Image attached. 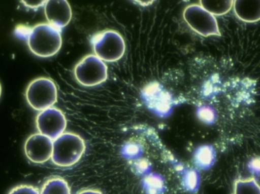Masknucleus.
<instances>
[{
    "label": "nucleus",
    "mask_w": 260,
    "mask_h": 194,
    "mask_svg": "<svg viewBox=\"0 0 260 194\" xmlns=\"http://www.w3.org/2000/svg\"><path fill=\"white\" fill-rule=\"evenodd\" d=\"M27 37L30 51L39 57L55 56L62 47L61 30L50 24H37L30 29Z\"/></svg>",
    "instance_id": "f257e3e1"
},
{
    "label": "nucleus",
    "mask_w": 260,
    "mask_h": 194,
    "mask_svg": "<svg viewBox=\"0 0 260 194\" xmlns=\"http://www.w3.org/2000/svg\"><path fill=\"white\" fill-rule=\"evenodd\" d=\"M85 151L83 139L74 133H63L53 140L52 162L59 167L76 164Z\"/></svg>",
    "instance_id": "f03ea898"
},
{
    "label": "nucleus",
    "mask_w": 260,
    "mask_h": 194,
    "mask_svg": "<svg viewBox=\"0 0 260 194\" xmlns=\"http://www.w3.org/2000/svg\"><path fill=\"white\" fill-rule=\"evenodd\" d=\"M94 54L103 62H114L122 59L126 50L123 36L114 30L97 33L91 40Z\"/></svg>",
    "instance_id": "7ed1b4c3"
},
{
    "label": "nucleus",
    "mask_w": 260,
    "mask_h": 194,
    "mask_svg": "<svg viewBox=\"0 0 260 194\" xmlns=\"http://www.w3.org/2000/svg\"><path fill=\"white\" fill-rule=\"evenodd\" d=\"M25 97L27 103L32 108L37 111H44L56 103L57 88L51 79L38 77L29 84Z\"/></svg>",
    "instance_id": "20e7f679"
},
{
    "label": "nucleus",
    "mask_w": 260,
    "mask_h": 194,
    "mask_svg": "<svg viewBox=\"0 0 260 194\" xmlns=\"http://www.w3.org/2000/svg\"><path fill=\"white\" fill-rule=\"evenodd\" d=\"M74 73L76 81L85 87L97 86L108 79V67L95 55L84 57L76 65Z\"/></svg>",
    "instance_id": "39448f33"
},
{
    "label": "nucleus",
    "mask_w": 260,
    "mask_h": 194,
    "mask_svg": "<svg viewBox=\"0 0 260 194\" xmlns=\"http://www.w3.org/2000/svg\"><path fill=\"white\" fill-rule=\"evenodd\" d=\"M183 16L189 27L201 36H221L216 18L200 4L188 6Z\"/></svg>",
    "instance_id": "423d86ee"
},
{
    "label": "nucleus",
    "mask_w": 260,
    "mask_h": 194,
    "mask_svg": "<svg viewBox=\"0 0 260 194\" xmlns=\"http://www.w3.org/2000/svg\"><path fill=\"white\" fill-rule=\"evenodd\" d=\"M36 126L40 134L54 140L63 134L67 128V121L60 109L51 107L38 114Z\"/></svg>",
    "instance_id": "0eeeda50"
},
{
    "label": "nucleus",
    "mask_w": 260,
    "mask_h": 194,
    "mask_svg": "<svg viewBox=\"0 0 260 194\" xmlns=\"http://www.w3.org/2000/svg\"><path fill=\"white\" fill-rule=\"evenodd\" d=\"M53 140L42 134L30 135L24 143V152L30 162L42 164L53 155Z\"/></svg>",
    "instance_id": "6e6552de"
},
{
    "label": "nucleus",
    "mask_w": 260,
    "mask_h": 194,
    "mask_svg": "<svg viewBox=\"0 0 260 194\" xmlns=\"http://www.w3.org/2000/svg\"><path fill=\"white\" fill-rule=\"evenodd\" d=\"M44 12L49 24L60 30L70 24L73 17L71 6L66 0L46 1Z\"/></svg>",
    "instance_id": "1a4fd4ad"
},
{
    "label": "nucleus",
    "mask_w": 260,
    "mask_h": 194,
    "mask_svg": "<svg viewBox=\"0 0 260 194\" xmlns=\"http://www.w3.org/2000/svg\"><path fill=\"white\" fill-rule=\"evenodd\" d=\"M145 98L149 106L160 114H166L171 108V97L158 85H153L147 88Z\"/></svg>",
    "instance_id": "9d476101"
},
{
    "label": "nucleus",
    "mask_w": 260,
    "mask_h": 194,
    "mask_svg": "<svg viewBox=\"0 0 260 194\" xmlns=\"http://www.w3.org/2000/svg\"><path fill=\"white\" fill-rule=\"evenodd\" d=\"M233 8L235 15L244 22L260 21V0H236Z\"/></svg>",
    "instance_id": "9b49d317"
},
{
    "label": "nucleus",
    "mask_w": 260,
    "mask_h": 194,
    "mask_svg": "<svg viewBox=\"0 0 260 194\" xmlns=\"http://www.w3.org/2000/svg\"><path fill=\"white\" fill-rule=\"evenodd\" d=\"M200 5L205 10L215 16L225 15L233 7L232 0H202Z\"/></svg>",
    "instance_id": "f8f14e48"
},
{
    "label": "nucleus",
    "mask_w": 260,
    "mask_h": 194,
    "mask_svg": "<svg viewBox=\"0 0 260 194\" xmlns=\"http://www.w3.org/2000/svg\"><path fill=\"white\" fill-rule=\"evenodd\" d=\"M41 194H71V190L63 178H53L46 181Z\"/></svg>",
    "instance_id": "ddd939ff"
},
{
    "label": "nucleus",
    "mask_w": 260,
    "mask_h": 194,
    "mask_svg": "<svg viewBox=\"0 0 260 194\" xmlns=\"http://www.w3.org/2000/svg\"><path fill=\"white\" fill-rule=\"evenodd\" d=\"M215 160L214 149L209 145L200 146L195 152L197 166L201 169H208L213 164Z\"/></svg>",
    "instance_id": "4468645a"
},
{
    "label": "nucleus",
    "mask_w": 260,
    "mask_h": 194,
    "mask_svg": "<svg viewBox=\"0 0 260 194\" xmlns=\"http://www.w3.org/2000/svg\"><path fill=\"white\" fill-rule=\"evenodd\" d=\"M234 194H260V185L255 178L235 181Z\"/></svg>",
    "instance_id": "2eb2a0df"
},
{
    "label": "nucleus",
    "mask_w": 260,
    "mask_h": 194,
    "mask_svg": "<svg viewBox=\"0 0 260 194\" xmlns=\"http://www.w3.org/2000/svg\"><path fill=\"white\" fill-rule=\"evenodd\" d=\"M197 116L202 122L212 124L215 119V113L210 107L202 106L197 110Z\"/></svg>",
    "instance_id": "dca6fc26"
},
{
    "label": "nucleus",
    "mask_w": 260,
    "mask_h": 194,
    "mask_svg": "<svg viewBox=\"0 0 260 194\" xmlns=\"http://www.w3.org/2000/svg\"><path fill=\"white\" fill-rule=\"evenodd\" d=\"M9 194H41L36 187L30 185H20L14 187Z\"/></svg>",
    "instance_id": "f3484780"
},
{
    "label": "nucleus",
    "mask_w": 260,
    "mask_h": 194,
    "mask_svg": "<svg viewBox=\"0 0 260 194\" xmlns=\"http://www.w3.org/2000/svg\"><path fill=\"white\" fill-rule=\"evenodd\" d=\"M186 184H187L189 188L195 189L198 184V177L197 172L191 171L186 175Z\"/></svg>",
    "instance_id": "a211bd4d"
},
{
    "label": "nucleus",
    "mask_w": 260,
    "mask_h": 194,
    "mask_svg": "<svg viewBox=\"0 0 260 194\" xmlns=\"http://www.w3.org/2000/svg\"><path fill=\"white\" fill-rule=\"evenodd\" d=\"M21 3H23L26 7L36 9L41 6H44L46 1H21Z\"/></svg>",
    "instance_id": "6ab92c4d"
},
{
    "label": "nucleus",
    "mask_w": 260,
    "mask_h": 194,
    "mask_svg": "<svg viewBox=\"0 0 260 194\" xmlns=\"http://www.w3.org/2000/svg\"><path fill=\"white\" fill-rule=\"evenodd\" d=\"M249 168L250 170L255 173H260V158H253L249 163Z\"/></svg>",
    "instance_id": "aec40b11"
},
{
    "label": "nucleus",
    "mask_w": 260,
    "mask_h": 194,
    "mask_svg": "<svg viewBox=\"0 0 260 194\" xmlns=\"http://www.w3.org/2000/svg\"><path fill=\"white\" fill-rule=\"evenodd\" d=\"M77 194H103L102 191L99 190H93V189H86V190H81Z\"/></svg>",
    "instance_id": "412c9836"
},
{
    "label": "nucleus",
    "mask_w": 260,
    "mask_h": 194,
    "mask_svg": "<svg viewBox=\"0 0 260 194\" xmlns=\"http://www.w3.org/2000/svg\"><path fill=\"white\" fill-rule=\"evenodd\" d=\"M140 3L142 6H144V5H147V6H149L150 4H151L152 3H148V2H147V3H141V2H139V3Z\"/></svg>",
    "instance_id": "4be33fe9"
},
{
    "label": "nucleus",
    "mask_w": 260,
    "mask_h": 194,
    "mask_svg": "<svg viewBox=\"0 0 260 194\" xmlns=\"http://www.w3.org/2000/svg\"><path fill=\"white\" fill-rule=\"evenodd\" d=\"M1 94H2V86H1V84H0V97H1Z\"/></svg>",
    "instance_id": "5701e85b"
}]
</instances>
